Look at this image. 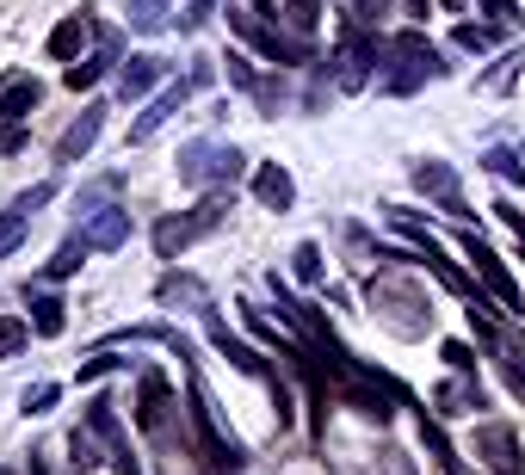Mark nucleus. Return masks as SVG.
I'll return each instance as SVG.
<instances>
[{
  "label": "nucleus",
  "instance_id": "1",
  "mask_svg": "<svg viewBox=\"0 0 525 475\" xmlns=\"http://www.w3.org/2000/svg\"><path fill=\"white\" fill-rule=\"evenodd\" d=\"M223 223V198H210L198 216H167V223L155 229V247H161V260H173V253H180L192 235H204V229H217Z\"/></svg>",
  "mask_w": 525,
  "mask_h": 475
},
{
  "label": "nucleus",
  "instance_id": "2",
  "mask_svg": "<svg viewBox=\"0 0 525 475\" xmlns=\"http://www.w3.org/2000/svg\"><path fill=\"white\" fill-rule=\"evenodd\" d=\"M414 186L427 192V198H439V210H445V216H458V223L470 216L464 198H458V173H451L445 161H420V167H414Z\"/></svg>",
  "mask_w": 525,
  "mask_h": 475
},
{
  "label": "nucleus",
  "instance_id": "3",
  "mask_svg": "<svg viewBox=\"0 0 525 475\" xmlns=\"http://www.w3.org/2000/svg\"><path fill=\"white\" fill-rule=\"evenodd\" d=\"M476 457H482L488 469H495V475H525L513 426H482V432H476Z\"/></svg>",
  "mask_w": 525,
  "mask_h": 475
},
{
  "label": "nucleus",
  "instance_id": "4",
  "mask_svg": "<svg viewBox=\"0 0 525 475\" xmlns=\"http://www.w3.org/2000/svg\"><path fill=\"white\" fill-rule=\"evenodd\" d=\"M186 93H192V81H180V87H161V93H155V105H149V112L130 124V142H149V136H155V130H161V124H167V118L186 105Z\"/></svg>",
  "mask_w": 525,
  "mask_h": 475
},
{
  "label": "nucleus",
  "instance_id": "5",
  "mask_svg": "<svg viewBox=\"0 0 525 475\" xmlns=\"http://www.w3.org/2000/svg\"><path fill=\"white\" fill-rule=\"evenodd\" d=\"M192 420H198V432H204V445L217 451V463H229V469H235V463H241V445H235V438L217 426V414L204 408V389H198V383H192Z\"/></svg>",
  "mask_w": 525,
  "mask_h": 475
},
{
  "label": "nucleus",
  "instance_id": "6",
  "mask_svg": "<svg viewBox=\"0 0 525 475\" xmlns=\"http://www.w3.org/2000/svg\"><path fill=\"white\" fill-rule=\"evenodd\" d=\"M464 253H470V260H476V272L488 278V290H495V297H501L507 309H519V290H513V278H507V266L495 260V253H488V247H482L476 235H464Z\"/></svg>",
  "mask_w": 525,
  "mask_h": 475
},
{
  "label": "nucleus",
  "instance_id": "7",
  "mask_svg": "<svg viewBox=\"0 0 525 475\" xmlns=\"http://www.w3.org/2000/svg\"><path fill=\"white\" fill-rule=\"evenodd\" d=\"M99 124H105V105H87V112L68 124V136L56 142V161H81L87 149H93V136H99Z\"/></svg>",
  "mask_w": 525,
  "mask_h": 475
},
{
  "label": "nucleus",
  "instance_id": "8",
  "mask_svg": "<svg viewBox=\"0 0 525 475\" xmlns=\"http://www.w3.org/2000/svg\"><path fill=\"white\" fill-rule=\"evenodd\" d=\"M254 198H260L266 210H291V198H297V186H291V173L278 167V161H266V167L254 173Z\"/></svg>",
  "mask_w": 525,
  "mask_h": 475
},
{
  "label": "nucleus",
  "instance_id": "9",
  "mask_svg": "<svg viewBox=\"0 0 525 475\" xmlns=\"http://www.w3.org/2000/svg\"><path fill=\"white\" fill-rule=\"evenodd\" d=\"M210 346H217V352H223L229 364H241V371H248V377H266V358H260V352H254L248 340H235L223 321H210Z\"/></svg>",
  "mask_w": 525,
  "mask_h": 475
},
{
  "label": "nucleus",
  "instance_id": "10",
  "mask_svg": "<svg viewBox=\"0 0 525 475\" xmlns=\"http://www.w3.org/2000/svg\"><path fill=\"white\" fill-rule=\"evenodd\" d=\"M81 241L87 247H124L130 241V210H99L93 223L81 229Z\"/></svg>",
  "mask_w": 525,
  "mask_h": 475
},
{
  "label": "nucleus",
  "instance_id": "11",
  "mask_svg": "<svg viewBox=\"0 0 525 475\" xmlns=\"http://www.w3.org/2000/svg\"><path fill=\"white\" fill-rule=\"evenodd\" d=\"M155 81H161V56H130V62L118 68V93H124V99H143Z\"/></svg>",
  "mask_w": 525,
  "mask_h": 475
},
{
  "label": "nucleus",
  "instance_id": "12",
  "mask_svg": "<svg viewBox=\"0 0 525 475\" xmlns=\"http://www.w3.org/2000/svg\"><path fill=\"white\" fill-rule=\"evenodd\" d=\"M210 161H217V142H186V155H180V186H204L210 179Z\"/></svg>",
  "mask_w": 525,
  "mask_h": 475
},
{
  "label": "nucleus",
  "instance_id": "13",
  "mask_svg": "<svg viewBox=\"0 0 525 475\" xmlns=\"http://www.w3.org/2000/svg\"><path fill=\"white\" fill-rule=\"evenodd\" d=\"M31 112H38V81H13L7 93H0V118H7V124H19Z\"/></svg>",
  "mask_w": 525,
  "mask_h": 475
},
{
  "label": "nucleus",
  "instance_id": "14",
  "mask_svg": "<svg viewBox=\"0 0 525 475\" xmlns=\"http://www.w3.org/2000/svg\"><path fill=\"white\" fill-rule=\"evenodd\" d=\"M81 44H87V19H81V13H75V19H62V25L50 31V56H62V62H68V56H81Z\"/></svg>",
  "mask_w": 525,
  "mask_h": 475
},
{
  "label": "nucleus",
  "instance_id": "15",
  "mask_svg": "<svg viewBox=\"0 0 525 475\" xmlns=\"http://www.w3.org/2000/svg\"><path fill=\"white\" fill-rule=\"evenodd\" d=\"M371 56H377V44H371V38H359L353 50H346V68H340V87H365V75H371Z\"/></svg>",
  "mask_w": 525,
  "mask_h": 475
},
{
  "label": "nucleus",
  "instance_id": "16",
  "mask_svg": "<svg viewBox=\"0 0 525 475\" xmlns=\"http://www.w3.org/2000/svg\"><path fill=\"white\" fill-rule=\"evenodd\" d=\"M161 408H167V377H143V408H136V420L143 426H161Z\"/></svg>",
  "mask_w": 525,
  "mask_h": 475
},
{
  "label": "nucleus",
  "instance_id": "17",
  "mask_svg": "<svg viewBox=\"0 0 525 475\" xmlns=\"http://www.w3.org/2000/svg\"><path fill=\"white\" fill-rule=\"evenodd\" d=\"M31 334H38V340H56V334H62V303H56V297L31 303Z\"/></svg>",
  "mask_w": 525,
  "mask_h": 475
},
{
  "label": "nucleus",
  "instance_id": "18",
  "mask_svg": "<svg viewBox=\"0 0 525 475\" xmlns=\"http://www.w3.org/2000/svg\"><path fill=\"white\" fill-rule=\"evenodd\" d=\"M470 408H482V389H476V383H451V389H439V414H470Z\"/></svg>",
  "mask_w": 525,
  "mask_h": 475
},
{
  "label": "nucleus",
  "instance_id": "19",
  "mask_svg": "<svg viewBox=\"0 0 525 475\" xmlns=\"http://www.w3.org/2000/svg\"><path fill=\"white\" fill-rule=\"evenodd\" d=\"M25 235H31V216H25V210H7V216H0V260H7Z\"/></svg>",
  "mask_w": 525,
  "mask_h": 475
},
{
  "label": "nucleus",
  "instance_id": "20",
  "mask_svg": "<svg viewBox=\"0 0 525 475\" xmlns=\"http://www.w3.org/2000/svg\"><path fill=\"white\" fill-rule=\"evenodd\" d=\"M130 25L136 31H161L167 25V0H130Z\"/></svg>",
  "mask_w": 525,
  "mask_h": 475
},
{
  "label": "nucleus",
  "instance_id": "21",
  "mask_svg": "<svg viewBox=\"0 0 525 475\" xmlns=\"http://www.w3.org/2000/svg\"><path fill=\"white\" fill-rule=\"evenodd\" d=\"M87 253H93L87 241H62V247H56V260H50V278H68V272H81V260H87Z\"/></svg>",
  "mask_w": 525,
  "mask_h": 475
},
{
  "label": "nucleus",
  "instance_id": "22",
  "mask_svg": "<svg viewBox=\"0 0 525 475\" xmlns=\"http://www.w3.org/2000/svg\"><path fill=\"white\" fill-rule=\"evenodd\" d=\"M99 75H105V56H87V62H68V75H62V81L81 93V87H93Z\"/></svg>",
  "mask_w": 525,
  "mask_h": 475
},
{
  "label": "nucleus",
  "instance_id": "23",
  "mask_svg": "<svg viewBox=\"0 0 525 475\" xmlns=\"http://www.w3.org/2000/svg\"><path fill=\"white\" fill-rule=\"evenodd\" d=\"M241 167H248V155H241V149H223V142H217V161H210V179H241Z\"/></svg>",
  "mask_w": 525,
  "mask_h": 475
},
{
  "label": "nucleus",
  "instance_id": "24",
  "mask_svg": "<svg viewBox=\"0 0 525 475\" xmlns=\"http://www.w3.org/2000/svg\"><path fill=\"white\" fill-rule=\"evenodd\" d=\"M291 266H297V278H303V284H315V278H322V247H315V241H303Z\"/></svg>",
  "mask_w": 525,
  "mask_h": 475
},
{
  "label": "nucleus",
  "instance_id": "25",
  "mask_svg": "<svg viewBox=\"0 0 525 475\" xmlns=\"http://www.w3.org/2000/svg\"><path fill=\"white\" fill-rule=\"evenodd\" d=\"M31 340V321H0V358H13Z\"/></svg>",
  "mask_w": 525,
  "mask_h": 475
},
{
  "label": "nucleus",
  "instance_id": "26",
  "mask_svg": "<svg viewBox=\"0 0 525 475\" xmlns=\"http://www.w3.org/2000/svg\"><path fill=\"white\" fill-rule=\"evenodd\" d=\"M56 395H62L56 383H38V389H25V414H50V408H56Z\"/></svg>",
  "mask_w": 525,
  "mask_h": 475
},
{
  "label": "nucleus",
  "instance_id": "27",
  "mask_svg": "<svg viewBox=\"0 0 525 475\" xmlns=\"http://www.w3.org/2000/svg\"><path fill=\"white\" fill-rule=\"evenodd\" d=\"M50 198H56V186H50V179H44V186H31V192H19V198H13V210H25V216H31V210H44Z\"/></svg>",
  "mask_w": 525,
  "mask_h": 475
},
{
  "label": "nucleus",
  "instance_id": "28",
  "mask_svg": "<svg viewBox=\"0 0 525 475\" xmlns=\"http://www.w3.org/2000/svg\"><path fill=\"white\" fill-rule=\"evenodd\" d=\"M488 44H495V31H482V25H458V50H488Z\"/></svg>",
  "mask_w": 525,
  "mask_h": 475
},
{
  "label": "nucleus",
  "instance_id": "29",
  "mask_svg": "<svg viewBox=\"0 0 525 475\" xmlns=\"http://www.w3.org/2000/svg\"><path fill=\"white\" fill-rule=\"evenodd\" d=\"M488 167H495V173H507V179H525V161H519V155H507V149H495V155H488Z\"/></svg>",
  "mask_w": 525,
  "mask_h": 475
},
{
  "label": "nucleus",
  "instance_id": "30",
  "mask_svg": "<svg viewBox=\"0 0 525 475\" xmlns=\"http://www.w3.org/2000/svg\"><path fill=\"white\" fill-rule=\"evenodd\" d=\"M105 371H118V358H112V352H99V358H87V364H81V383H93V377H105Z\"/></svg>",
  "mask_w": 525,
  "mask_h": 475
},
{
  "label": "nucleus",
  "instance_id": "31",
  "mask_svg": "<svg viewBox=\"0 0 525 475\" xmlns=\"http://www.w3.org/2000/svg\"><path fill=\"white\" fill-rule=\"evenodd\" d=\"M291 25H297V31L315 25V0H291Z\"/></svg>",
  "mask_w": 525,
  "mask_h": 475
},
{
  "label": "nucleus",
  "instance_id": "32",
  "mask_svg": "<svg viewBox=\"0 0 525 475\" xmlns=\"http://www.w3.org/2000/svg\"><path fill=\"white\" fill-rule=\"evenodd\" d=\"M229 81H235V87H254V68H248V56H229Z\"/></svg>",
  "mask_w": 525,
  "mask_h": 475
},
{
  "label": "nucleus",
  "instance_id": "33",
  "mask_svg": "<svg viewBox=\"0 0 525 475\" xmlns=\"http://www.w3.org/2000/svg\"><path fill=\"white\" fill-rule=\"evenodd\" d=\"M445 358H451V371H476V358H470V346H458V340L445 346Z\"/></svg>",
  "mask_w": 525,
  "mask_h": 475
},
{
  "label": "nucleus",
  "instance_id": "34",
  "mask_svg": "<svg viewBox=\"0 0 525 475\" xmlns=\"http://www.w3.org/2000/svg\"><path fill=\"white\" fill-rule=\"evenodd\" d=\"M19 142H25V136H19V124H7V118H0V155H13Z\"/></svg>",
  "mask_w": 525,
  "mask_h": 475
},
{
  "label": "nucleus",
  "instance_id": "35",
  "mask_svg": "<svg viewBox=\"0 0 525 475\" xmlns=\"http://www.w3.org/2000/svg\"><path fill=\"white\" fill-rule=\"evenodd\" d=\"M482 7H488V13H495V19H525V13L513 7V0H482Z\"/></svg>",
  "mask_w": 525,
  "mask_h": 475
},
{
  "label": "nucleus",
  "instance_id": "36",
  "mask_svg": "<svg viewBox=\"0 0 525 475\" xmlns=\"http://www.w3.org/2000/svg\"><path fill=\"white\" fill-rule=\"evenodd\" d=\"M353 13H359V25H371V19H383V0H359Z\"/></svg>",
  "mask_w": 525,
  "mask_h": 475
},
{
  "label": "nucleus",
  "instance_id": "37",
  "mask_svg": "<svg viewBox=\"0 0 525 475\" xmlns=\"http://www.w3.org/2000/svg\"><path fill=\"white\" fill-rule=\"evenodd\" d=\"M402 13L408 19H427V0H402Z\"/></svg>",
  "mask_w": 525,
  "mask_h": 475
},
{
  "label": "nucleus",
  "instance_id": "38",
  "mask_svg": "<svg viewBox=\"0 0 525 475\" xmlns=\"http://www.w3.org/2000/svg\"><path fill=\"white\" fill-rule=\"evenodd\" d=\"M31 475H44V469H38V463H31Z\"/></svg>",
  "mask_w": 525,
  "mask_h": 475
}]
</instances>
